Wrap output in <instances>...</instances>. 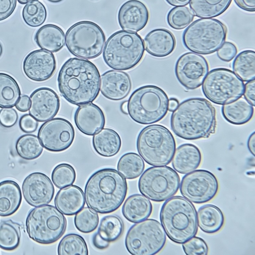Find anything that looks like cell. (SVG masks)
<instances>
[{
    "label": "cell",
    "mask_w": 255,
    "mask_h": 255,
    "mask_svg": "<svg viewBox=\"0 0 255 255\" xmlns=\"http://www.w3.org/2000/svg\"><path fill=\"white\" fill-rule=\"evenodd\" d=\"M57 82L61 95L75 105L92 102L99 94V71L93 63L87 59H68L60 69Z\"/></svg>",
    "instance_id": "1"
},
{
    "label": "cell",
    "mask_w": 255,
    "mask_h": 255,
    "mask_svg": "<svg viewBox=\"0 0 255 255\" xmlns=\"http://www.w3.org/2000/svg\"><path fill=\"white\" fill-rule=\"evenodd\" d=\"M170 126L173 132L184 139L208 138L215 131V109L204 98L186 99L173 111Z\"/></svg>",
    "instance_id": "2"
},
{
    "label": "cell",
    "mask_w": 255,
    "mask_h": 255,
    "mask_svg": "<svg viewBox=\"0 0 255 255\" xmlns=\"http://www.w3.org/2000/svg\"><path fill=\"white\" fill-rule=\"evenodd\" d=\"M128 190L125 178L117 170L107 168L96 171L88 179L84 196L88 207L100 214L117 210Z\"/></svg>",
    "instance_id": "3"
},
{
    "label": "cell",
    "mask_w": 255,
    "mask_h": 255,
    "mask_svg": "<svg viewBox=\"0 0 255 255\" xmlns=\"http://www.w3.org/2000/svg\"><path fill=\"white\" fill-rule=\"evenodd\" d=\"M160 220L167 237L176 244L184 243L198 231L196 208L182 196H175L166 200L160 210Z\"/></svg>",
    "instance_id": "4"
},
{
    "label": "cell",
    "mask_w": 255,
    "mask_h": 255,
    "mask_svg": "<svg viewBox=\"0 0 255 255\" xmlns=\"http://www.w3.org/2000/svg\"><path fill=\"white\" fill-rule=\"evenodd\" d=\"M103 51L104 60L108 66L115 70H128L141 61L144 46L138 34L123 30L108 38Z\"/></svg>",
    "instance_id": "5"
},
{
    "label": "cell",
    "mask_w": 255,
    "mask_h": 255,
    "mask_svg": "<svg viewBox=\"0 0 255 255\" xmlns=\"http://www.w3.org/2000/svg\"><path fill=\"white\" fill-rule=\"evenodd\" d=\"M168 97L160 88L145 85L135 90L128 102V114L135 122L150 125L161 120L166 115Z\"/></svg>",
    "instance_id": "6"
},
{
    "label": "cell",
    "mask_w": 255,
    "mask_h": 255,
    "mask_svg": "<svg viewBox=\"0 0 255 255\" xmlns=\"http://www.w3.org/2000/svg\"><path fill=\"white\" fill-rule=\"evenodd\" d=\"M137 151L149 165L169 164L174 155L176 143L171 131L161 125H151L143 128L136 140Z\"/></svg>",
    "instance_id": "7"
},
{
    "label": "cell",
    "mask_w": 255,
    "mask_h": 255,
    "mask_svg": "<svg viewBox=\"0 0 255 255\" xmlns=\"http://www.w3.org/2000/svg\"><path fill=\"white\" fill-rule=\"evenodd\" d=\"M227 28L215 18H199L194 21L184 31L182 42L189 50L207 55L217 51L225 42Z\"/></svg>",
    "instance_id": "8"
},
{
    "label": "cell",
    "mask_w": 255,
    "mask_h": 255,
    "mask_svg": "<svg viewBox=\"0 0 255 255\" xmlns=\"http://www.w3.org/2000/svg\"><path fill=\"white\" fill-rule=\"evenodd\" d=\"M65 217L56 207L44 205L30 211L25 221L29 237L35 242L51 244L58 241L66 229Z\"/></svg>",
    "instance_id": "9"
},
{
    "label": "cell",
    "mask_w": 255,
    "mask_h": 255,
    "mask_svg": "<svg viewBox=\"0 0 255 255\" xmlns=\"http://www.w3.org/2000/svg\"><path fill=\"white\" fill-rule=\"evenodd\" d=\"M105 40L102 28L97 24L88 20L74 24L65 35V44L69 51L85 59L99 56L103 50Z\"/></svg>",
    "instance_id": "10"
},
{
    "label": "cell",
    "mask_w": 255,
    "mask_h": 255,
    "mask_svg": "<svg viewBox=\"0 0 255 255\" xmlns=\"http://www.w3.org/2000/svg\"><path fill=\"white\" fill-rule=\"evenodd\" d=\"M166 235L162 225L153 219H145L132 225L125 237L128 252L132 255H153L164 247Z\"/></svg>",
    "instance_id": "11"
},
{
    "label": "cell",
    "mask_w": 255,
    "mask_h": 255,
    "mask_svg": "<svg viewBox=\"0 0 255 255\" xmlns=\"http://www.w3.org/2000/svg\"><path fill=\"white\" fill-rule=\"evenodd\" d=\"M180 185L178 173L167 166H153L146 169L138 181L139 192L154 202H162L174 195Z\"/></svg>",
    "instance_id": "12"
},
{
    "label": "cell",
    "mask_w": 255,
    "mask_h": 255,
    "mask_svg": "<svg viewBox=\"0 0 255 255\" xmlns=\"http://www.w3.org/2000/svg\"><path fill=\"white\" fill-rule=\"evenodd\" d=\"M244 83L233 71L224 68L212 69L204 79L202 91L212 103L224 105L242 96Z\"/></svg>",
    "instance_id": "13"
},
{
    "label": "cell",
    "mask_w": 255,
    "mask_h": 255,
    "mask_svg": "<svg viewBox=\"0 0 255 255\" xmlns=\"http://www.w3.org/2000/svg\"><path fill=\"white\" fill-rule=\"evenodd\" d=\"M179 187L185 198L195 204H202L215 197L219 190V183L210 171L198 169L184 175Z\"/></svg>",
    "instance_id": "14"
},
{
    "label": "cell",
    "mask_w": 255,
    "mask_h": 255,
    "mask_svg": "<svg viewBox=\"0 0 255 255\" xmlns=\"http://www.w3.org/2000/svg\"><path fill=\"white\" fill-rule=\"evenodd\" d=\"M38 136L43 146L51 152H61L72 144L74 128L70 122L62 118H55L41 125Z\"/></svg>",
    "instance_id": "15"
},
{
    "label": "cell",
    "mask_w": 255,
    "mask_h": 255,
    "mask_svg": "<svg viewBox=\"0 0 255 255\" xmlns=\"http://www.w3.org/2000/svg\"><path fill=\"white\" fill-rule=\"evenodd\" d=\"M208 71L209 65L205 57L191 52L181 55L175 66L177 79L182 86L189 90L199 87Z\"/></svg>",
    "instance_id": "16"
},
{
    "label": "cell",
    "mask_w": 255,
    "mask_h": 255,
    "mask_svg": "<svg viewBox=\"0 0 255 255\" xmlns=\"http://www.w3.org/2000/svg\"><path fill=\"white\" fill-rule=\"evenodd\" d=\"M54 187L45 174L36 172L28 175L22 184V192L26 202L33 207L47 205L54 194Z\"/></svg>",
    "instance_id": "17"
},
{
    "label": "cell",
    "mask_w": 255,
    "mask_h": 255,
    "mask_svg": "<svg viewBox=\"0 0 255 255\" xmlns=\"http://www.w3.org/2000/svg\"><path fill=\"white\" fill-rule=\"evenodd\" d=\"M56 68L54 54L43 49L31 51L25 57L22 69L25 75L35 82H43L51 78Z\"/></svg>",
    "instance_id": "18"
},
{
    "label": "cell",
    "mask_w": 255,
    "mask_h": 255,
    "mask_svg": "<svg viewBox=\"0 0 255 255\" xmlns=\"http://www.w3.org/2000/svg\"><path fill=\"white\" fill-rule=\"evenodd\" d=\"M29 100V114L38 122L48 121L54 118L59 111V97L49 88L36 89L31 94Z\"/></svg>",
    "instance_id": "19"
},
{
    "label": "cell",
    "mask_w": 255,
    "mask_h": 255,
    "mask_svg": "<svg viewBox=\"0 0 255 255\" xmlns=\"http://www.w3.org/2000/svg\"><path fill=\"white\" fill-rule=\"evenodd\" d=\"M149 13L146 6L138 0H128L120 7L118 19L123 30L137 32L147 24Z\"/></svg>",
    "instance_id": "20"
},
{
    "label": "cell",
    "mask_w": 255,
    "mask_h": 255,
    "mask_svg": "<svg viewBox=\"0 0 255 255\" xmlns=\"http://www.w3.org/2000/svg\"><path fill=\"white\" fill-rule=\"evenodd\" d=\"M131 88L130 77L125 72L111 70L100 76V90L102 94L109 100L124 99L128 95Z\"/></svg>",
    "instance_id": "21"
},
{
    "label": "cell",
    "mask_w": 255,
    "mask_h": 255,
    "mask_svg": "<svg viewBox=\"0 0 255 255\" xmlns=\"http://www.w3.org/2000/svg\"><path fill=\"white\" fill-rule=\"evenodd\" d=\"M74 119L77 128L87 135H93L103 128L106 122L102 109L92 102L79 105Z\"/></svg>",
    "instance_id": "22"
},
{
    "label": "cell",
    "mask_w": 255,
    "mask_h": 255,
    "mask_svg": "<svg viewBox=\"0 0 255 255\" xmlns=\"http://www.w3.org/2000/svg\"><path fill=\"white\" fill-rule=\"evenodd\" d=\"M143 43L147 53L159 58L171 54L176 46L174 35L165 28H156L149 32L144 38Z\"/></svg>",
    "instance_id": "23"
},
{
    "label": "cell",
    "mask_w": 255,
    "mask_h": 255,
    "mask_svg": "<svg viewBox=\"0 0 255 255\" xmlns=\"http://www.w3.org/2000/svg\"><path fill=\"white\" fill-rule=\"evenodd\" d=\"M124 230V222L120 217L106 216L100 221L98 230L92 237V243L98 249H106L122 236Z\"/></svg>",
    "instance_id": "24"
},
{
    "label": "cell",
    "mask_w": 255,
    "mask_h": 255,
    "mask_svg": "<svg viewBox=\"0 0 255 255\" xmlns=\"http://www.w3.org/2000/svg\"><path fill=\"white\" fill-rule=\"evenodd\" d=\"M54 204L63 214L74 215L85 206L84 192L80 187L72 184L61 188L55 196Z\"/></svg>",
    "instance_id": "25"
},
{
    "label": "cell",
    "mask_w": 255,
    "mask_h": 255,
    "mask_svg": "<svg viewBox=\"0 0 255 255\" xmlns=\"http://www.w3.org/2000/svg\"><path fill=\"white\" fill-rule=\"evenodd\" d=\"M201 160V153L197 146L191 143H184L175 150L172 165L176 171L187 174L196 169Z\"/></svg>",
    "instance_id": "26"
},
{
    "label": "cell",
    "mask_w": 255,
    "mask_h": 255,
    "mask_svg": "<svg viewBox=\"0 0 255 255\" xmlns=\"http://www.w3.org/2000/svg\"><path fill=\"white\" fill-rule=\"evenodd\" d=\"M152 211V205L147 197L139 194L127 198L122 209L123 216L129 222L135 223L147 219Z\"/></svg>",
    "instance_id": "27"
},
{
    "label": "cell",
    "mask_w": 255,
    "mask_h": 255,
    "mask_svg": "<svg viewBox=\"0 0 255 255\" xmlns=\"http://www.w3.org/2000/svg\"><path fill=\"white\" fill-rule=\"evenodd\" d=\"M34 40L42 49L57 52L64 47L65 35L63 30L58 26L47 24L41 26L36 31Z\"/></svg>",
    "instance_id": "28"
},
{
    "label": "cell",
    "mask_w": 255,
    "mask_h": 255,
    "mask_svg": "<svg viewBox=\"0 0 255 255\" xmlns=\"http://www.w3.org/2000/svg\"><path fill=\"white\" fill-rule=\"evenodd\" d=\"M21 200V192L17 182L10 180L0 182V216L14 214L19 208Z\"/></svg>",
    "instance_id": "29"
},
{
    "label": "cell",
    "mask_w": 255,
    "mask_h": 255,
    "mask_svg": "<svg viewBox=\"0 0 255 255\" xmlns=\"http://www.w3.org/2000/svg\"><path fill=\"white\" fill-rule=\"evenodd\" d=\"M92 144L95 151L104 157H112L120 151L121 138L117 131L111 128H103L94 134Z\"/></svg>",
    "instance_id": "30"
},
{
    "label": "cell",
    "mask_w": 255,
    "mask_h": 255,
    "mask_svg": "<svg viewBox=\"0 0 255 255\" xmlns=\"http://www.w3.org/2000/svg\"><path fill=\"white\" fill-rule=\"evenodd\" d=\"M254 112L253 106L245 98L241 97L222 107V114L224 119L235 125H242L249 122Z\"/></svg>",
    "instance_id": "31"
},
{
    "label": "cell",
    "mask_w": 255,
    "mask_h": 255,
    "mask_svg": "<svg viewBox=\"0 0 255 255\" xmlns=\"http://www.w3.org/2000/svg\"><path fill=\"white\" fill-rule=\"evenodd\" d=\"M198 226L204 232L214 234L219 231L224 224V216L217 206L206 204L197 212Z\"/></svg>",
    "instance_id": "32"
},
{
    "label": "cell",
    "mask_w": 255,
    "mask_h": 255,
    "mask_svg": "<svg viewBox=\"0 0 255 255\" xmlns=\"http://www.w3.org/2000/svg\"><path fill=\"white\" fill-rule=\"evenodd\" d=\"M232 0H190L189 6L196 16L201 18H213L223 13Z\"/></svg>",
    "instance_id": "33"
},
{
    "label": "cell",
    "mask_w": 255,
    "mask_h": 255,
    "mask_svg": "<svg viewBox=\"0 0 255 255\" xmlns=\"http://www.w3.org/2000/svg\"><path fill=\"white\" fill-rule=\"evenodd\" d=\"M21 96L20 87L12 76L0 72V108H12Z\"/></svg>",
    "instance_id": "34"
},
{
    "label": "cell",
    "mask_w": 255,
    "mask_h": 255,
    "mask_svg": "<svg viewBox=\"0 0 255 255\" xmlns=\"http://www.w3.org/2000/svg\"><path fill=\"white\" fill-rule=\"evenodd\" d=\"M234 73L243 81L248 82L255 78V52L246 50L239 53L233 62Z\"/></svg>",
    "instance_id": "35"
},
{
    "label": "cell",
    "mask_w": 255,
    "mask_h": 255,
    "mask_svg": "<svg viewBox=\"0 0 255 255\" xmlns=\"http://www.w3.org/2000/svg\"><path fill=\"white\" fill-rule=\"evenodd\" d=\"M143 159L134 152L123 154L117 164L118 171L126 179H134L139 177L144 169Z\"/></svg>",
    "instance_id": "36"
},
{
    "label": "cell",
    "mask_w": 255,
    "mask_h": 255,
    "mask_svg": "<svg viewBox=\"0 0 255 255\" xmlns=\"http://www.w3.org/2000/svg\"><path fill=\"white\" fill-rule=\"evenodd\" d=\"M15 149L20 157L30 160L40 156L42 153L43 147L36 135L25 134L22 135L17 139Z\"/></svg>",
    "instance_id": "37"
},
{
    "label": "cell",
    "mask_w": 255,
    "mask_h": 255,
    "mask_svg": "<svg viewBox=\"0 0 255 255\" xmlns=\"http://www.w3.org/2000/svg\"><path fill=\"white\" fill-rule=\"evenodd\" d=\"M21 232L20 225L10 220L0 222V248L12 251L19 245Z\"/></svg>",
    "instance_id": "38"
},
{
    "label": "cell",
    "mask_w": 255,
    "mask_h": 255,
    "mask_svg": "<svg viewBox=\"0 0 255 255\" xmlns=\"http://www.w3.org/2000/svg\"><path fill=\"white\" fill-rule=\"evenodd\" d=\"M59 255H88L86 242L80 235L70 233L65 235L60 241L57 248Z\"/></svg>",
    "instance_id": "39"
},
{
    "label": "cell",
    "mask_w": 255,
    "mask_h": 255,
    "mask_svg": "<svg viewBox=\"0 0 255 255\" xmlns=\"http://www.w3.org/2000/svg\"><path fill=\"white\" fill-rule=\"evenodd\" d=\"M22 16L27 25L36 27L45 22L47 17V10L41 2L35 0L25 4L22 9Z\"/></svg>",
    "instance_id": "40"
},
{
    "label": "cell",
    "mask_w": 255,
    "mask_h": 255,
    "mask_svg": "<svg viewBox=\"0 0 255 255\" xmlns=\"http://www.w3.org/2000/svg\"><path fill=\"white\" fill-rule=\"evenodd\" d=\"M194 18L191 10L185 6H175L168 12L166 20L168 25L175 30H181L187 27Z\"/></svg>",
    "instance_id": "41"
},
{
    "label": "cell",
    "mask_w": 255,
    "mask_h": 255,
    "mask_svg": "<svg viewBox=\"0 0 255 255\" xmlns=\"http://www.w3.org/2000/svg\"><path fill=\"white\" fill-rule=\"evenodd\" d=\"M98 213L89 207H83L75 216L74 222L76 228L83 233L94 231L99 224Z\"/></svg>",
    "instance_id": "42"
},
{
    "label": "cell",
    "mask_w": 255,
    "mask_h": 255,
    "mask_svg": "<svg viewBox=\"0 0 255 255\" xmlns=\"http://www.w3.org/2000/svg\"><path fill=\"white\" fill-rule=\"evenodd\" d=\"M76 174L74 167L68 163H60L56 166L51 174V179L55 186L59 189L73 184Z\"/></svg>",
    "instance_id": "43"
},
{
    "label": "cell",
    "mask_w": 255,
    "mask_h": 255,
    "mask_svg": "<svg viewBox=\"0 0 255 255\" xmlns=\"http://www.w3.org/2000/svg\"><path fill=\"white\" fill-rule=\"evenodd\" d=\"M184 252L188 255H206L208 247L205 241L198 237H193L182 244Z\"/></svg>",
    "instance_id": "44"
},
{
    "label": "cell",
    "mask_w": 255,
    "mask_h": 255,
    "mask_svg": "<svg viewBox=\"0 0 255 255\" xmlns=\"http://www.w3.org/2000/svg\"><path fill=\"white\" fill-rule=\"evenodd\" d=\"M18 115L12 108H2L0 110V125L5 128H10L17 122Z\"/></svg>",
    "instance_id": "45"
},
{
    "label": "cell",
    "mask_w": 255,
    "mask_h": 255,
    "mask_svg": "<svg viewBox=\"0 0 255 255\" xmlns=\"http://www.w3.org/2000/svg\"><path fill=\"white\" fill-rule=\"evenodd\" d=\"M237 48L232 42L226 41L217 50V55L219 59L225 62L231 61L236 55Z\"/></svg>",
    "instance_id": "46"
},
{
    "label": "cell",
    "mask_w": 255,
    "mask_h": 255,
    "mask_svg": "<svg viewBox=\"0 0 255 255\" xmlns=\"http://www.w3.org/2000/svg\"><path fill=\"white\" fill-rule=\"evenodd\" d=\"M38 123L37 121L29 114L21 117L19 121L20 129L25 133H32L36 131Z\"/></svg>",
    "instance_id": "47"
},
{
    "label": "cell",
    "mask_w": 255,
    "mask_h": 255,
    "mask_svg": "<svg viewBox=\"0 0 255 255\" xmlns=\"http://www.w3.org/2000/svg\"><path fill=\"white\" fill-rule=\"evenodd\" d=\"M17 0H0V21L9 17L14 11Z\"/></svg>",
    "instance_id": "48"
},
{
    "label": "cell",
    "mask_w": 255,
    "mask_h": 255,
    "mask_svg": "<svg viewBox=\"0 0 255 255\" xmlns=\"http://www.w3.org/2000/svg\"><path fill=\"white\" fill-rule=\"evenodd\" d=\"M255 80H253L248 81L244 86V98L253 107L255 106Z\"/></svg>",
    "instance_id": "49"
},
{
    "label": "cell",
    "mask_w": 255,
    "mask_h": 255,
    "mask_svg": "<svg viewBox=\"0 0 255 255\" xmlns=\"http://www.w3.org/2000/svg\"><path fill=\"white\" fill-rule=\"evenodd\" d=\"M236 4L241 9L249 12L255 10V0H234Z\"/></svg>",
    "instance_id": "50"
},
{
    "label": "cell",
    "mask_w": 255,
    "mask_h": 255,
    "mask_svg": "<svg viewBox=\"0 0 255 255\" xmlns=\"http://www.w3.org/2000/svg\"><path fill=\"white\" fill-rule=\"evenodd\" d=\"M30 100L26 95H22L15 105L17 110L21 112L27 111L29 107Z\"/></svg>",
    "instance_id": "51"
},
{
    "label": "cell",
    "mask_w": 255,
    "mask_h": 255,
    "mask_svg": "<svg viewBox=\"0 0 255 255\" xmlns=\"http://www.w3.org/2000/svg\"><path fill=\"white\" fill-rule=\"evenodd\" d=\"M255 132L254 131L248 138L247 146L250 152L255 156Z\"/></svg>",
    "instance_id": "52"
},
{
    "label": "cell",
    "mask_w": 255,
    "mask_h": 255,
    "mask_svg": "<svg viewBox=\"0 0 255 255\" xmlns=\"http://www.w3.org/2000/svg\"><path fill=\"white\" fill-rule=\"evenodd\" d=\"M165 1L170 5L178 6L187 5L190 0H165Z\"/></svg>",
    "instance_id": "53"
},
{
    "label": "cell",
    "mask_w": 255,
    "mask_h": 255,
    "mask_svg": "<svg viewBox=\"0 0 255 255\" xmlns=\"http://www.w3.org/2000/svg\"><path fill=\"white\" fill-rule=\"evenodd\" d=\"M178 101L175 98H171L168 100V110L173 112L178 106Z\"/></svg>",
    "instance_id": "54"
},
{
    "label": "cell",
    "mask_w": 255,
    "mask_h": 255,
    "mask_svg": "<svg viewBox=\"0 0 255 255\" xmlns=\"http://www.w3.org/2000/svg\"><path fill=\"white\" fill-rule=\"evenodd\" d=\"M121 111L125 114H128V102L125 101L121 105Z\"/></svg>",
    "instance_id": "55"
},
{
    "label": "cell",
    "mask_w": 255,
    "mask_h": 255,
    "mask_svg": "<svg viewBox=\"0 0 255 255\" xmlns=\"http://www.w3.org/2000/svg\"><path fill=\"white\" fill-rule=\"evenodd\" d=\"M19 3L22 4H26L28 2H32L38 0H17Z\"/></svg>",
    "instance_id": "56"
},
{
    "label": "cell",
    "mask_w": 255,
    "mask_h": 255,
    "mask_svg": "<svg viewBox=\"0 0 255 255\" xmlns=\"http://www.w3.org/2000/svg\"><path fill=\"white\" fill-rule=\"evenodd\" d=\"M48 0L49 1H50L51 2L56 3V2H59L63 0Z\"/></svg>",
    "instance_id": "57"
},
{
    "label": "cell",
    "mask_w": 255,
    "mask_h": 255,
    "mask_svg": "<svg viewBox=\"0 0 255 255\" xmlns=\"http://www.w3.org/2000/svg\"><path fill=\"white\" fill-rule=\"evenodd\" d=\"M2 53V47L1 43H0V57L1 56Z\"/></svg>",
    "instance_id": "58"
}]
</instances>
